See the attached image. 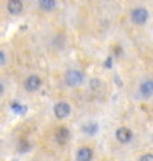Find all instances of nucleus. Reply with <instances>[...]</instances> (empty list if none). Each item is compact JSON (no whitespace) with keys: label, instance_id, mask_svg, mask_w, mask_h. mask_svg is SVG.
<instances>
[{"label":"nucleus","instance_id":"1","mask_svg":"<svg viewBox=\"0 0 153 161\" xmlns=\"http://www.w3.org/2000/svg\"><path fill=\"white\" fill-rule=\"evenodd\" d=\"M84 80V75L82 74V72L76 71V69H73V71H69L65 74V82H67L68 86L70 87H77L80 86Z\"/></svg>","mask_w":153,"mask_h":161},{"label":"nucleus","instance_id":"2","mask_svg":"<svg viewBox=\"0 0 153 161\" xmlns=\"http://www.w3.org/2000/svg\"><path fill=\"white\" fill-rule=\"evenodd\" d=\"M70 105L65 103V101H59L57 103L56 105H55V108H54V112H55V116L59 118V120H63V118H65L69 116V113H70Z\"/></svg>","mask_w":153,"mask_h":161},{"label":"nucleus","instance_id":"3","mask_svg":"<svg viewBox=\"0 0 153 161\" xmlns=\"http://www.w3.org/2000/svg\"><path fill=\"white\" fill-rule=\"evenodd\" d=\"M131 18H132V22L134 24L141 25L148 18V12L145 9H135L131 14Z\"/></svg>","mask_w":153,"mask_h":161},{"label":"nucleus","instance_id":"4","mask_svg":"<svg viewBox=\"0 0 153 161\" xmlns=\"http://www.w3.org/2000/svg\"><path fill=\"white\" fill-rule=\"evenodd\" d=\"M132 130L126 128V127H122V128H119L118 131H116V139L118 141L121 142V143H128V142L132 140Z\"/></svg>","mask_w":153,"mask_h":161},{"label":"nucleus","instance_id":"5","mask_svg":"<svg viewBox=\"0 0 153 161\" xmlns=\"http://www.w3.org/2000/svg\"><path fill=\"white\" fill-rule=\"evenodd\" d=\"M42 81L37 75H31L25 81V90L29 92H35L40 87Z\"/></svg>","mask_w":153,"mask_h":161},{"label":"nucleus","instance_id":"6","mask_svg":"<svg viewBox=\"0 0 153 161\" xmlns=\"http://www.w3.org/2000/svg\"><path fill=\"white\" fill-rule=\"evenodd\" d=\"M55 137H56V141L59 143V144H64L69 141L70 139V132L68 130L67 128L64 127H61L56 130V134H55Z\"/></svg>","mask_w":153,"mask_h":161},{"label":"nucleus","instance_id":"7","mask_svg":"<svg viewBox=\"0 0 153 161\" xmlns=\"http://www.w3.org/2000/svg\"><path fill=\"white\" fill-rule=\"evenodd\" d=\"M24 9L23 2L20 0H10L7 4V10L12 14H19Z\"/></svg>","mask_w":153,"mask_h":161},{"label":"nucleus","instance_id":"8","mask_svg":"<svg viewBox=\"0 0 153 161\" xmlns=\"http://www.w3.org/2000/svg\"><path fill=\"white\" fill-rule=\"evenodd\" d=\"M140 92L144 97H151L153 92V82L152 80L145 81L143 85L140 86Z\"/></svg>","mask_w":153,"mask_h":161},{"label":"nucleus","instance_id":"9","mask_svg":"<svg viewBox=\"0 0 153 161\" xmlns=\"http://www.w3.org/2000/svg\"><path fill=\"white\" fill-rule=\"evenodd\" d=\"M91 156H93V153L89 149V148H81L80 151H77V160L80 161H88L91 159Z\"/></svg>","mask_w":153,"mask_h":161},{"label":"nucleus","instance_id":"10","mask_svg":"<svg viewBox=\"0 0 153 161\" xmlns=\"http://www.w3.org/2000/svg\"><path fill=\"white\" fill-rule=\"evenodd\" d=\"M39 6L44 11H51L56 7V0H39Z\"/></svg>","mask_w":153,"mask_h":161},{"label":"nucleus","instance_id":"11","mask_svg":"<svg viewBox=\"0 0 153 161\" xmlns=\"http://www.w3.org/2000/svg\"><path fill=\"white\" fill-rule=\"evenodd\" d=\"M83 130L88 132V134H90V135H93V134H95L96 130H97V124H94V123H89V124H87L86 127H83Z\"/></svg>","mask_w":153,"mask_h":161},{"label":"nucleus","instance_id":"12","mask_svg":"<svg viewBox=\"0 0 153 161\" xmlns=\"http://www.w3.org/2000/svg\"><path fill=\"white\" fill-rule=\"evenodd\" d=\"M13 109H14V110L17 111V112H20V113H23L24 111L26 110V108H25V106H23V108H20V105H19V104H18V105H17V104H14V105H13Z\"/></svg>","mask_w":153,"mask_h":161},{"label":"nucleus","instance_id":"13","mask_svg":"<svg viewBox=\"0 0 153 161\" xmlns=\"http://www.w3.org/2000/svg\"><path fill=\"white\" fill-rule=\"evenodd\" d=\"M152 159H153V155L152 154H148V155H144V156H141L140 158V160H144V161H152Z\"/></svg>","mask_w":153,"mask_h":161},{"label":"nucleus","instance_id":"14","mask_svg":"<svg viewBox=\"0 0 153 161\" xmlns=\"http://www.w3.org/2000/svg\"><path fill=\"white\" fill-rule=\"evenodd\" d=\"M5 61H6V59H5L4 53H2V51H0V66H2V65L5 63Z\"/></svg>","mask_w":153,"mask_h":161},{"label":"nucleus","instance_id":"15","mask_svg":"<svg viewBox=\"0 0 153 161\" xmlns=\"http://www.w3.org/2000/svg\"><path fill=\"white\" fill-rule=\"evenodd\" d=\"M2 92H4V86H2L1 84H0V96L2 94Z\"/></svg>","mask_w":153,"mask_h":161}]
</instances>
